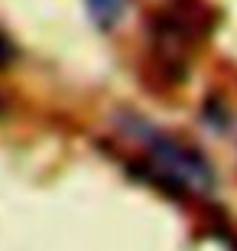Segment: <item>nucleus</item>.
I'll return each instance as SVG.
<instances>
[{"instance_id": "obj_2", "label": "nucleus", "mask_w": 237, "mask_h": 251, "mask_svg": "<svg viewBox=\"0 0 237 251\" xmlns=\"http://www.w3.org/2000/svg\"><path fill=\"white\" fill-rule=\"evenodd\" d=\"M127 3L130 0H88V10H91V20L101 29H110L120 17H124Z\"/></svg>"}, {"instance_id": "obj_3", "label": "nucleus", "mask_w": 237, "mask_h": 251, "mask_svg": "<svg viewBox=\"0 0 237 251\" xmlns=\"http://www.w3.org/2000/svg\"><path fill=\"white\" fill-rule=\"evenodd\" d=\"M13 56H17V49H13L10 36L0 29V65H10V62H13Z\"/></svg>"}, {"instance_id": "obj_1", "label": "nucleus", "mask_w": 237, "mask_h": 251, "mask_svg": "<svg viewBox=\"0 0 237 251\" xmlns=\"http://www.w3.org/2000/svg\"><path fill=\"white\" fill-rule=\"evenodd\" d=\"M130 130L137 134V140L156 160V167L163 170L172 183H179L185 189H195V193H205L211 186V170L205 163V157H198L192 147L179 144L172 134H166V130L153 127L146 121H130Z\"/></svg>"}]
</instances>
